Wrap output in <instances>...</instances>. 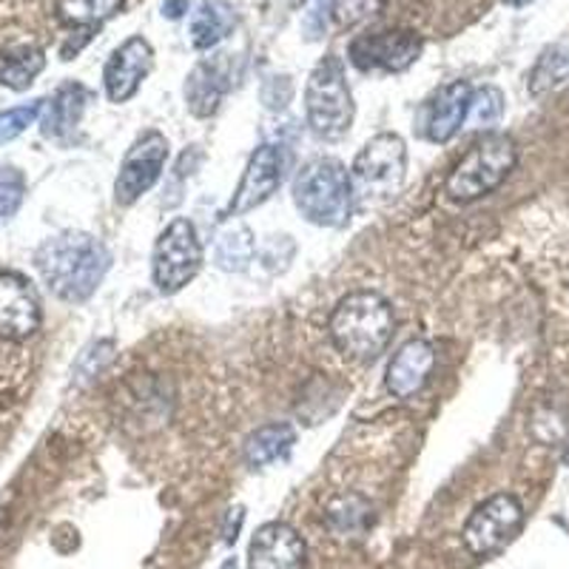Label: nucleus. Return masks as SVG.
I'll return each instance as SVG.
<instances>
[{"label": "nucleus", "mask_w": 569, "mask_h": 569, "mask_svg": "<svg viewBox=\"0 0 569 569\" xmlns=\"http://www.w3.org/2000/svg\"><path fill=\"white\" fill-rule=\"evenodd\" d=\"M34 266L54 297L63 302H86L103 282L111 253L91 233L66 231L38 248Z\"/></svg>", "instance_id": "f257e3e1"}, {"label": "nucleus", "mask_w": 569, "mask_h": 569, "mask_svg": "<svg viewBox=\"0 0 569 569\" xmlns=\"http://www.w3.org/2000/svg\"><path fill=\"white\" fill-rule=\"evenodd\" d=\"M330 339L339 353L356 362H370L393 339L396 313L388 299L376 291H353L330 313Z\"/></svg>", "instance_id": "f03ea898"}, {"label": "nucleus", "mask_w": 569, "mask_h": 569, "mask_svg": "<svg viewBox=\"0 0 569 569\" xmlns=\"http://www.w3.org/2000/svg\"><path fill=\"white\" fill-rule=\"evenodd\" d=\"M293 206L305 220L319 228L348 226L353 208L350 171L337 157H313L293 180Z\"/></svg>", "instance_id": "7ed1b4c3"}, {"label": "nucleus", "mask_w": 569, "mask_h": 569, "mask_svg": "<svg viewBox=\"0 0 569 569\" xmlns=\"http://www.w3.org/2000/svg\"><path fill=\"white\" fill-rule=\"evenodd\" d=\"M408 177V146L393 131L365 142L350 169V191L356 211H368L393 200Z\"/></svg>", "instance_id": "20e7f679"}, {"label": "nucleus", "mask_w": 569, "mask_h": 569, "mask_svg": "<svg viewBox=\"0 0 569 569\" xmlns=\"http://www.w3.org/2000/svg\"><path fill=\"white\" fill-rule=\"evenodd\" d=\"M518 162V146L510 134L490 131L481 137L470 151L459 160L445 182V191L456 202H476L492 194Z\"/></svg>", "instance_id": "39448f33"}, {"label": "nucleus", "mask_w": 569, "mask_h": 569, "mask_svg": "<svg viewBox=\"0 0 569 569\" xmlns=\"http://www.w3.org/2000/svg\"><path fill=\"white\" fill-rule=\"evenodd\" d=\"M305 114L313 134L325 142H337L353 126V94H350L345 63L337 54L319 60L305 86Z\"/></svg>", "instance_id": "423d86ee"}, {"label": "nucleus", "mask_w": 569, "mask_h": 569, "mask_svg": "<svg viewBox=\"0 0 569 569\" xmlns=\"http://www.w3.org/2000/svg\"><path fill=\"white\" fill-rule=\"evenodd\" d=\"M202 268V242L197 237L194 222L177 217L162 228L154 242L151 273H154L157 291L171 297L182 291Z\"/></svg>", "instance_id": "0eeeda50"}, {"label": "nucleus", "mask_w": 569, "mask_h": 569, "mask_svg": "<svg viewBox=\"0 0 569 569\" xmlns=\"http://www.w3.org/2000/svg\"><path fill=\"white\" fill-rule=\"evenodd\" d=\"M525 525V507L510 492H498V496L487 498L485 505L476 507L470 518H467L465 547L472 556H490L501 547L512 541L521 532Z\"/></svg>", "instance_id": "6e6552de"}, {"label": "nucleus", "mask_w": 569, "mask_h": 569, "mask_svg": "<svg viewBox=\"0 0 569 569\" xmlns=\"http://www.w3.org/2000/svg\"><path fill=\"white\" fill-rule=\"evenodd\" d=\"M169 160V140L160 131H146L131 142V149L126 151L123 166L114 182V197L120 206H131L140 200L146 191L154 188L160 180L162 169Z\"/></svg>", "instance_id": "1a4fd4ad"}, {"label": "nucleus", "mask_w": 569, "mask_h": 569, "mask_svg": "<svg viewBox=\"0 0 569 569\" xmlns=\"http://www.w3.org/2000/svg\"><path fill=\"white\" fill-rule=\"evenodd\" d=\"M421 38L416 32L362 34L350 43V63L362 71H405L419 60Z\"/></svg>", "instance_id": "9d476101"}, {"label": "nucleus", "mask_w": 569, "mask_h": 569, "mask_svg": "<svg viewBox=\"0 0 569 569\" xmlns=\"http://www.w3.org/2000/svg\"><path fill=\"white\" fill-rule=\"evenodd\" d=\"M151 66H154V49L140 34L117 46L103 69V86L111 103H126L134 98L142 80L149 78Z\"/></svg>", "instance_id": "9b49d317"}, {"label": "nucleus", "mask_w": 569, "mask_h": 569, "mask_svg": "<svg viewBox=\"0 0 569 569\" xmlns=\"http://www.w3.org/2000/svg\"><path fill=\"white\" fill-rule=\"evenodd\" d=\"M282 149H277V146H259L251 154V160H248L240 188H237V194H233L231 206H228V217H242V213L253 211V208L271 200L277 194V188L282 186Z\"/></svg>", "instance_id": "f8f14e48"}, {"label": "nucleus", "mask_w": 569, "mask_h": 569, "mask_svg": "<svg viewBox=\"0 0 569 569\" xmlns=\"http://www.w3.org/2000/svg\"><path fill=\"white\" fill-rule=\"evenodd\" d=\"M237 83L233 54H213L200 60L186 80V106L194 117H211L220 109L222 98Z\"/></svg>", "instance_id": "ddd939ff"}, {"label": "nucleus", "mask_w": 569, "mask_h": 569, "mask_svg": "<svg viewBox=\"0 0 569 569\" xmlns=\"http://www.w3.org/2000/svg\"><path fill=\"white\" fill-rule=\"evenodd\" d=\"M40 328V302L32 284L18 273L0 271V339L20 342Z\"/></svg>", "instance_id": "4468645a"}, {"label": "nucleus", "mask_w": 569, "mask_h": 569, "mask_svg": "<svg viewBox=\"0 0 569 569\" xmlns=\"http://www.w3.org/2000/svg\"><path fill=\"white\" fill-rule=\"evenodd\" d=\"M248 569H305V541L291 525L268 521L248 547Z\"/></svg>", "instance_id": "2eb2a0df"}, {"label": "nucleus", "mask_w": 569, "mask_h": 569, "mask_svg": "<svg viewBox=\"0 0 569 569\" xmlns=\"http://www.w3.org/2000/svg\"><path fill=\"white\" fill-rule=\"evenodd\" d=\"M472 89L465 80L441 86L433 94V100L425 106L421 117V129L430 142H450L467 123V111H470Z\"/></svg>", "instance_id": "dca6fc26"}, {"label": "nucleus", "mask_w": 569, "mask_h": 569, "mask_svg": "<svg viewBox=\"0 0 569 569\" xmlns=\"http://www.w3.org/2000/svg\"><path fill=\"white\" fill-rule=\"evenodd\" d=\"M436 368V350L425 339H410L393 353L388 365V390L396 399H410L427 385Z\"/></svg>", "instance_id": "f3484780"}, {"label": "nucleus", "mask_w": 569, "mask_h": 569, "mask_svg": "<svg viewBox=\"0 0 569 569\" xmlns=\"http://www.w3.org/2000/svg\"><path fill=\"white\" fill-rule=\"evenodd\" d=\"M233 27H237V12H233L231 3H226V0H202L197 12L191 14L188 38H191L194 49L206 52V49L222 43L233 32Z\"/></svg>", "instance_id": "a211bd4d"}, {"label": "nucleus", "mask_w": 569, "mask_h": 569, "mask_svg": "<svg viewBox=\"0 0 569 569\" xmlns=\"http://www.w3.org/2000/svg\"><path fill=\"white\" fill-rule=\"evenodd\" d=\"M86 103H89V91L80 83H69L58 89V94L49 103H43V111H40V129H43V134L66 137L69 131H74V126L83 117Z\"/></svg>", "instance_id": "6ab92c4d"}, {"label": "nucleus", "mask_w": 569, "mask_h": 569, "mask_svg": "<svg viewBox=\"0 0 569 569\" xmlns=\"http://www.w3.org/2000/svg\"><path fill=\"white\" fill-rule=\"evenodd\" d=\"M293 441H297V430L288 421H273V425L259 427L257 433L248 436L246 441V461L251 467L273 465V461L291 453Z\"/></svg>", "instance_id": "aec40b11"}, {"label": "nucleus", "mask_w": 569, "mask_h": 569, "mask_svg": "<svg viewBox=\"0 0 569 569\" xmlns=\"http://www.w3.org/2000/svg\"><path fill=\"white\" fill-rule=\"evenodd\" d=\"M253 251H257V242H253L251 228L246 222H233L213 242V262L220 271L240 273L251 266Z\"/></svg>", "instance_id": "412c9836"}, {"label": "nucleus", "mask_w": 569, "mask_h": 569, "mask_svg": "<svg viewBox=\"0 0 569 569\" xmlns=\"http://www.w3.org/2000/svg\"><path fill=\"white\" fill-rule=\"evenodd\" d=\"M126 0H58V18L69 27H98L103 20L114 18Z\"/></svg>", "instance_id": "4be33fe9"}, {"label": "nucleus", "mask_w": 569, "mask_h": 569, "mask_svg": "<svg viewBox=\"0 0 569 569\" xmlns=\"http://www.w3.org/2000/svg\"><path fill=\"white\" fill-rule=\"evenodd\" d=\"M46 58L38 49H23L18 54H0V83L9 89H27L40 71H43Z\"/></svg>", "instance_id": "5701e85b"}, {"label": "nucleus", "mask_w": 569, "mask_h": 569, "mask_svg": "<svg viewBox=\"0 0 569 569\" xmlns=\"http://www.w3.org/2000/svg\"><path fill=\"white\" fill-rule=\"evenodd\" d=\"M501 117H505V94H501V89L481 86V89L472 91L465 126H470V129H492Z\"/></svg>", "instance_id": "b1692460"}, {"label": "nucleus", "mask_w": 569, "mask_h": 569, "mask_svg": "<svg viewBox=\"0 0 569 569\" xmlns=\"http://www.w3.org/2000/svg\"><path fill=\"white\" fill-rule=\"evenodd\" d=\"M368 512H370V507L365 505L362 498L345 496L330 505L328 521L337 532H359L365 525H368Z\"/></svg>", "instance_id": "393cba45"}, {"label": "nucleus", "mask_w": 569, "mask_h": 569, "mask_svg": "<svg viewBox=\"0 0 569 569\" xmlns=\"http://www.w3.org/2000/svg\"><path fill=\"white\" fill-rule=\"evenodd\" d=\"M27 197V180L12 166H0V222L12 220Z\"/></svg>", "instance_id": "a878e982"}, {"label": "nucleus", "mask_w": 569, "mask_h": 569, "mask_svg": "<svg viewBox=\"0 0 569 569\" xmlns=\"http://www.w3.org/2000/svg\"><path fill=\"white\" fill-rule=\"evenodd\" d=\"M43 111V100H34V103L27 106H18V109H9V111H0V146L14 137H20L29 126L34 123Z\"/></svg>", "instance_id": "bb28decb"}, {"label": "nucleus", "mask_w": 569, "mask_h": 569, "mask_svg": "<svg viewBox=\"0 0 569 569\" xmlns=\"http://www.w3.org/2000/svg\"><path fill=\"white\" fill-rule=\"evenodd\" d=\"M385 7V0H339L333 14H337L339 27H356L368 20L370 14H376Z\"/></svg>", "instance_id": "cd10ccee"}, {"label": "nucleus", "mask_w": 569, "mask_h": 569, "mask_svg": "<svg viewBox=\"0 0 569 569\" xmlns=\"http://www.w3.org/2000/svg\"><path fill=\"white\" fill-rule=\"evenodd\" d=\"M293 100V83L291 78H268L266 86H262V103L271 111L284 109V106Z\"/></svg>", "instance_id": "c85d7f7f"}, {"label": "nucleus", "mask_w": 569, "mask_h": 569, "mask_svg": "<svg viewBox=\"0 0 569 569\" xmlns=\"http://www.w3.org/2000/svg\"><path fill=\"white\" fill-rule=\"evenodd\" d=\"M322 12H328V0H317L308 12H305L302 29L308 40H319L325 34V27H328V18H322Z\"/></svg>", "instance_id": "c756f323"}, {"label": "nucleus", "mask_w": 569, "mask_h": 569, "mask_svg": "<svg viewBox=\"0 0 569 569\" xmlns=\"http://www.w3.org/2000/svg\"><path fill=\"white\" fill-rule=\"evenodd\" d=\"M188 7H191V0H162V14L169 20H180Z\"/></svg>", "instance_id": "7c9ffc66"}, {"label": "nucleus", "mask_w": 569, "mask_h": 569, "mask_svg": "<svg viewBox=\"0 0 569 569\" xmlns=\"http://www.w3.org/2000/svg\"><path fill=\"white\" fill-rule=\"evenodd\" d=\"M507 7H527V3H532V0H505Z\"/></svg>", "instance_id": "2f4dec72"}, {"label": "nucleus", "mask_w": 569, "mask_h": 569, "mask_svg": "<svg viewBox=\"0 0 569 569\" xmlns=\"http://www.w3.org/2000/svg\"><path fill=\"white\" fill-rule=\"evenodd\" d=\"M228 569H231V567H228Z\"/></svg>", "instance_id": "473e14b6"}]
</instances>
